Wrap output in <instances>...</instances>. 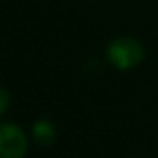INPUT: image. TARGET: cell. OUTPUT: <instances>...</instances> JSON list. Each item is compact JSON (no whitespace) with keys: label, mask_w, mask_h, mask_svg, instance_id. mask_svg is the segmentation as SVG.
I'll return each instance as SVG.
<instances>
[{"label":"cell","mask_w":158,"mask_h":158,"mask_svg":"<svg viewBox=\"0 0 158 158\" xmlns=\"http://www.w3.org/2000/svg\"><path fill=\"white\" fill-rule=\"evenodd\" d=\"M109 58L119 70L133 68L143 60V48L136 39L121 38L109 46Z\"/></svg>","instance_id":"6da1fadb"},{"label":"cell","mask_w":158,"mask_h":158,"mask_svg":"<svg viewBox=\"0 0 158 158\" xmlns=\"http://www.w3.org/2000/svg\"><path fill=\"white\" fill-rule=\"evenodd\" d=\"M26 136L14 124L0 126V158H22L26 153Z\"/></svg>","instance_id":"7a4b0ae2"},{"label":"cell","mask_w":158,"mask_h":158,"mask_svg":"<svg viewBox=\"0 0 158 158\" xmlns=\"http://www.w3.org/2000/svg\"><path fill=\"white\" fill-rule=\"evenodd\" d=\"M32 133H34L36 141H38L39 144H43V146H49V144H53L55 136H56L55 127H53V124L49 123V121H38V123L34 124Z\"/></svg>","instance_id":"3957f363"},{"label":"cell","mask_w":158,"mask_h":158,"mask_svg":"<svg viewBox=\"0 0 158 158\" xmlns=\"http://www.w3.org/2000/svg\"><path fill=\"white\" fill-rule=\"evenodd\" d=\"M9 107V94L4 89H0V116L4 114V110Z\"/></svg>","instance_id":"277c9868"}]
</instances>
